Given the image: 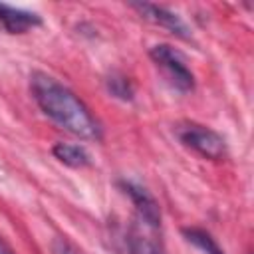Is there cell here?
<instances>
[{
    "instance_id": "52a82bcc",
    "label": "cell",
    "mask_w": 254,
    "mask_h": 254,
    "mask_svg": "<svg viewBox=\"0 0 254 254\" xmlns=\"http://www.w3.org/2000/svg\"><path fill=\"white\" fill-rule=\"evenodd\" d=\"M54 157L58 161H62L64 165L67 167H73V169H81V167H87L91 165V157L89 153L85 151V147L81 145H73V143H56L54 149H52Z\"/></svg>"
},
{
    "instance_id": "3957f363",
    "label": "cell",
    "mask_w": 254,
    "mask_h": 254,
    "mask_svg": "<svg viewBox=\"0 0 254 254\" xmlns=\"http://www.w3.org/2000/svg\"><path fill=\"white\" fill-rule=\"evenodd\" d=\"M149 56L167 73L173 87H177L179 91H190L194 87V75L179 50H175L169 44H157L151 48Z\"/></svg>"
},
{
    "instance_id": "8fae6325",
    "label": "cell",
    "mask_w": 254,
    "mask_h": 254,
    "mask_svg": "<svg viewBox=\"0 0 254 254\" xmlns=\"http://www.w3.org/2000/svg\"><path fill=\"white\" fill-rule=\"evenodd\" d=\"M50 248H52V254H81V250L64 236H56L52 240Z\"/></svg>"
},
{
    "instance_id": "7a4b0ae2",
    "label": "cell",
    "mask_w": 254,
    "mask_h": 254,
    "mask_svg": "<svg viewBox=\"0 0 254 254\" xmlns=\"http://www.w3.org/2000/svg\"><path fill=\"white\" fill-rule=\"evenodd\" d=\"M175 135H177V139L185 147L192 149L194 153H198L204 159L218 161V159H222L226 155L224 139L216 131H212V129H208L204 125H198V123H179L175 127Z\"/></svg>"
},
{
    "instance_id": "5b68a950",
    "label": "cell",
    "mask_w": 254,
    "mask_h": 254,
    "mask_svg": "<svg viewBox=\"0 0 254 254\" xmlns=\"http://www.w3.org/2000/svg\"><path fill=\"white\" fill-rule=\"evenodd\" d=\"M131 8H135L145 20L169 30L171 34H175V36H179L183 40H190V32H189L187 24L183 22V18L177 12H173V10L165 8V6L149 4V2H133Z\"/></svg>"
},
{
    "instance_id": "ba28073f",
    "label": "cell",
    "mask_w": 254,
    "mask_h": 254,
    "mask_svg": "<svg viewBox=\"0 0 254 254\" xmlns=\"http://www.w3.org/2000/svg\"><path fill=\"white\" fill-rule=\"evenodd\" d=\"M129 254H163V250L149 234L133 226L129 234Z\"/></svg>"
},
{
    "instance_id": "6da1fadb",
    "label": "cell",
    "mask_w": 254,
    "mask_h": 254,
    "mask_svg": "<svg viewBox=\"0 0 254 254\" xmlns=\"http://www.w3.org/2000/svg\"><path fill=\"white\" fill-rule=\"evenodd\" d=\"M30 91L44 115H48L56 125L81 139H101V127L85 103L52 75L34 71L30 75Z\"/></svg>"
},
{
    "instance_id": "277c9868",
    "label": "cell",
    "mask_w": 254,
    "mask_h": 254,
    "mask_svg": "<svg viewBox=\"0 0 254 254\" xmlns=\"http://www.w3.org/2000/svg\"><path fill=\"white\" fill-rule=\"evenodd\" d=\"M119 187L123 189V192L131 198V202L135 204L139 222L145 224L147 228H159L161 224V208L159 202L155 200V196L141 185L133 183V181H119Z\"/></svg>"
},
{
    "instance_id": "8992f818",
    "label": "cell",
    "mask_w": 254,
    "mask_h": 254,
    "mask_svg": "<svg viewBox=\"0 0 254 254\" xmlns=\"http://www.w3.org/2000/svg\"><path fill=\"white\" fill-rule=\"evenodd\" d=\"M0 24L10 34H24L34 26H40L42 18L36 12L14 8V6H8V4L0 2Z\"/></svg>"
},
{
    "instance_id": "9c48e42d",
    "label": "cell",
    "mask_w": 254,
    "mask_h": 254,
    "mask_svg": "<svg viewBox=\"0 0 254 254\" xmlns=\"http://www.w3.org/2000/svg\"><path fill=\"white\" fill-rule=\"evenodd\" d=\"M183 234H185V238H187L190 244H194L196 248H200L204 254H224V252L220 250V246L214 242V238H212L208 232H204V230H198V228H185Z\"/></svg>"
},
{
    "instance_id": "30bf717a",
    "label": "cell",
    "mask_w": 254,
    "mask_h": 254,
    "mask_svg": "<svg viewBox=\"0 0 254 254\" xmlns=\"http://www.w3.org/2000/svg\"><path fill=\"white\" fill-rule=\"evenodd\" d=\"M105 83H107V91L113 97L123 99V101H131L133 99V85H131L129 77H125L121 73H111Z\"/></svg>"
}]
</instances>
